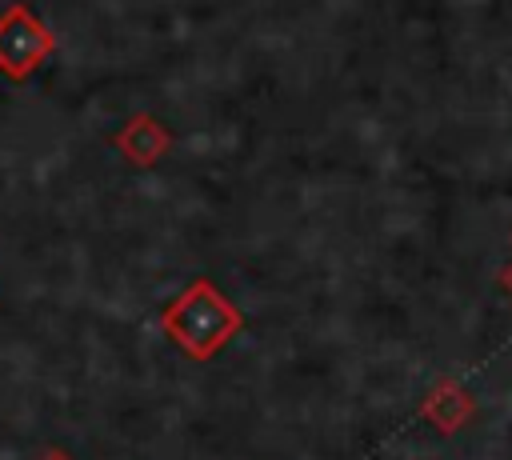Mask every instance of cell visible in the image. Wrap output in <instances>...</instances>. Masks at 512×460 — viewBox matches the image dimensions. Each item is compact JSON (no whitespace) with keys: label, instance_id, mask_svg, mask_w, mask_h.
Returning a JSON list of instances; mask_svg holds the SVG:
<instances>
[{"label":"cell","instance_id":"1","mask_svg":"<svg viewBox=\"0 0 512 460\" xmlns=\"http://www.w3.org/2000/svg\"><path fill=\"white\" fill-rule=\"evenodd\" d=\"M232 328V312L224 308V300L212 288L192 292L176 312H172V332L192 348V352H208L216 348V340Z\"/></svg>","mask_w":512,"mask_h":460}]
</instances>
